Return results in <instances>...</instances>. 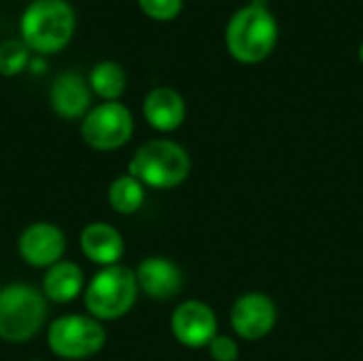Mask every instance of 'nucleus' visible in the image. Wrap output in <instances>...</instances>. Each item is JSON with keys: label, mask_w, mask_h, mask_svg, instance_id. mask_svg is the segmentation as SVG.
<instances>
[{"label": "nucleus", "mask_w": 363, "mask_h": 361, "mask_svg": "<svg viewBox=\"0 0 363 361\" xmlns=\"http://www.w3.org/2000/svg\"><path fill=\"white\" fill-rule=\"evenodd\" d=\"M30 60V47L23 40L11 38L0 45V74L13 77L19 74Z\"/></svg>", "instance_id": "18"}, {"label": "nucleus", "mask_w": 363, "mask_h": 361, "mask_svg": "<svg viewBox=\"0 0 363 361\" xmlns=\"http://www.w3.org/2000/svg\"><path fill=\"white\" fill-rule=\"evenodd\" d=\"M134 134V119L125 104L102 102L91 109L81 126L83 140L96 151L121 149Z\"/></svg>", "instance_id": "7"}, {"label": "nucleus", "mask_w": 363, "mask_h": 361, "mask_svg": "<svg viewBox=\"0 0 363 361\" xmlns=\"http://www.w3.org/2000/svg\"><path fill=\"white\" fill-rule=\"evenodd\" d=\"M106 332L91 315H64L49 326L47 345L62 360H87L102 351Z\"/></svg>", "instance_id": "6"}, {"label": "nucleus", "mask_w": 363, "mask_h": 361, "mask_svg": "<svg viewBox=\"0 0 363 361\" xmlns=\"http://www.w3.org/2000/svg\"><path fill=\"white\" fill-rule=\"evenodd\" d=\"M191 172L189 153L166 138H155L138 147L130 162V172L143 185L155 189H172L181 185Z\"/></svg>", "instance_id": "4"}, {"label": "nucleus", "mask_w": 363, "mask_h": 361, "mask_svg": "<svg viewBox=\"0 0 363 361\" xmlns=\"http://www.w3.org/2000/svg\"><path fill=\"white\" fill-rule=\"evenodd\" d=\"M19 255L28 266L34 268H51L53 264L62 262L66 251V236L64 232L47 221H38L28 226L17 243Z\"/></svg>", "instance_id": "10"}, {"label": "nucleus", "mask_w": 363, "mask_h": 361, "mask_svg": "<svg viewBox=\"0 0 363 361\" xmlns=\"http://www.w3.org/2000/svg\"><path fill=\"white\" fill-rule=\"evenodd\" d=\"M81 251L85 253L89 262L108 268V266L119 264L125 251V245L117 228H113L111 223L94 221L81 232Z\"/></svg>", "instance_id": "13"}, {"label": "nucleus", "mask_w": 363, "mask_h": 361, "mask_svg": "<svg viewBox=\"0 0 363 361\" xmlns=\"http://www.w3.org/2000/svg\"><path fill=\"white\" fill-rule=\"evenodd\" d=\"M74 21L66 0H34L21 15V40L36 53H57L70 43Z\"/></svg>", "instance_id": "2"}, {"label": "nucleus", "mask_w": 363, "mask_h": 361, "mask_svg": "<svg viewBox=\"0 0 363 361\" xmlns=\"http://www.w3.org/2000/svg\"><path fill=\"white\" fill-rule=\"evenodd\" d=\"M138 289L153 300H170L181 291L183 274L179 266L166 257H147L136 268Z\"/></svg>", "instance_id": "11"}, {"label": "nucleus", "mask_w": 363, "mask_h": 361, "mask_svg": "<svg viewBox=\"0 0 363 361\" xmlns=\"http://www.w3.org/2000/svg\"><path fill=\"white\" fill-rule=\"evenodd\" d=\"M83 270L74 262H57L51 268H47V274L43 279V296L51 302L66 304L72 302L81 289H83Z\"/></svg>", "instance_id": "15"}, {"label": "nucleus", "mask_w": 363, "mask_h": 361, "mask_svg": "<svg viewBox=\"0 0 363 361\" xmlns=\"http://www.w3.org/2000/svg\"><path fill=\"white\" fill-rule=\"evenodd\" d=\"M277 40L279 23L264 4H249L238 9L225 28L228 51L242 64L264 62L274 51Z\"/></svg>", "instance_id": "1"}, {"label": "nucleus", "mask_w": 363, "mask_h": 361, "mask_svg": "<svg viewBox=\"0 0 363 361\" xmlns=\"http://www.w3.org/2000/svg\"><path fill=\"white\" fill-rule=\"evenodd\" d=\"M138 4L145 15L157 21H170L183 9V0H138Z\"/></svg>", "instance_id": "19"}, {"label": "nucleus", "mask_w": 363, "mask_h": 361, "mask_svg": "<svg viewBox=\"0 0 363 361\" xmlns=\"http://www.w3.org/2000/svg\"><path fill=\"white\" fill-rule=\"evenodd\" d=\"M47 319V298L32 285L13 283L0 289V340L21 345L38 334Z\"/></svg>", "instance_id": "3"}, {"label": "nucleus", "mask_w": 363, "mask_h": 361, "mask_svg": "<svg viewBox=\"0 0 363 361\" xmlns=\"http://www.w3.org/2000/svg\"><path fill=\"white\" fill-rule=\"evenodd\" d=\"M208 351H211V357L215 361H236L240 355L236 340L230 336H219V334L208 345Z\"/></svg>", "instance_id": "20"}, {"label": "nucleus", "mask_w": 363, "mask_h": 361, "mask_svg": "<svg viewBox=\"0 0 363 361\" xmlns=\"http://www.w3.org/2000/svg\"><path fill=\"white\" fill-rule=\"evenodd\" d=\"M359 62H362V64H363V43H362V45H359Z\"/></svg>", "instance_id": "21"}, {"label": "nucleus", "mask_w": 363, "mask_h": 361, "mask_svg": "<svg viewBox=\"0 0 363 361\" xmlns=\"http://www.w3.org/2000/svg\"><path fill=\"white\" fill-rule=\"evenodd\" d=\"M145 202V185L132 174L117 177L108 187V204L119 215H132L140 211Z\"/></svg>", "instance_id": "17"}, {"label": "nucleus", "mask_w": 363, "mask_h": 361, "mask_svg": "<svg viewBox=\"0 0 363 361\" xmlns=\"http://www.w3.org/2000/svg\"><path fill=\"white\" fill-rule=\"evenodd\" d=\"M145 119L157 132H174L185 121V100L172 87H155L143 104Z\"/></svg>", "instance_id": "14"}, {"label": "nucleus", "mask_w": 363, "mask_h": 361, "mask_svg": "<svg viewBox=\"0 0 363 361\" xmlns=\"http://www.w3.org/2000/svg\"><path fill=\"white\" fill-rule=\"evenodd\" d=\"M49 100L53 111L64 119H79L89 113L91 89L77 72H62L51 83Z\"/></svg>", "instance_id": "12"}, {"label": "nucleus", "mask_w": 363, "mask_h": 361, "mask_svg": "<svg viewBox=\"0 0 363 361\" xmlns=\"http://www.w3.org/2000/svg\"><path fill=\"white\" fill-rule=\"evenodd\" d=\"M125 83H128L125 70L117 62L106 60L91 68L89 87L106 102H117L119 96L125 91Z\"/></svg>", "instance_id": "16"}, {"label": "nucleus", "mask_w": 363, "mask_h": 361, "mask_svg": "<svg viewBox=\"0 0 363 361\" xmlns=\"http://www.w3.org/2000/svg\"><path fill=\"white\" fill-rule=\"evenodd\" d=\"M136 272L117 264L100 270L85 289V309L98 321H113L128 315L138 298Z\"/></svg>", "instance_id": "5"}, {"label": "nucleus", "mask_w": 363, "mask_h": 361, "mask_svg": "<svg viewBox=\"0 0 363 361\" xmlns=\"http://www.w3.org/2000/svg\"><path fill=\"white\" fill-rule=\"evenodd\" d=\"M170 330L174 338L187 349H202L217 336V315L200 300H187L179 304L170 317Z\"/></svg>", "instance_id": "9"}, {"label": "nucleus", "mask_w": 363, "mask_h": 361, "mask_svg": "<svg viewBox=\"0 0 363 361\" xmlns=\"http://www.w3.org/2000/svg\"><path fill=\"white\" fill-rule=\"evenodd\" d=\"M277 319H279V311H277L274 300L262 291L242 294L234 302L232 313H230L234 332L247 343L266 338L274 330Z\"/></svg>", "instance_id": "8"}]
</instances>
